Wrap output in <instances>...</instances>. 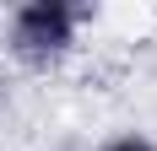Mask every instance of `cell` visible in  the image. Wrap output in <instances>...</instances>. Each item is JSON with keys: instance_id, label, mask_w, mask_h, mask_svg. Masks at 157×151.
I'll list each match as a JSON object with an SVG mask.
<instances>
[{"instance_id": "6da1fadb", "label": "cell", "mask_w": 157, "mask_h": 151, "mask_svg": "<svg viewBox=\"0 0 157 151\" xmlns=\"http://www.w3.org/2000/svg\"><path fill=\"white\" fill-rule=\"evenodd\" d=\"M81 27H87V11L76 0H22L6 16V49L27 70H54L60 60L76 54Z\"/></svg>"}, {"instance_id": "7a4b0ae2", "label": "cell", "mask_w": 157, "mask_h": 151, "mask_svg": "<svg viewBox=\"0 0 157 151\" xmlns=\"http://www.w3.org/2000/svg\"><path fill=\"white\" fill-rule=\"evenodd\" d=\"M92 151H157V135H146V130H119V135L98 140Z\"/></svg>"}]
</instances>
